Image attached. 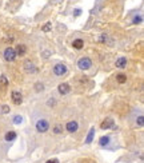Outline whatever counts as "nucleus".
Returning <instances> with one entry per match:
<instances>
[{
    "label": "nucleus",
    "instance_id": "obj_1",
    "mask_svg": "<svg viewBox=\"0 0 144 163\" xmlns=\"http://www.w3.org/2000/svg\"><path fill=\"white\" fill-rule=\"evenodd\" d=\"M48 128H50V123L45 119H39L36 122V131L38 133H47Z\"/></svg>",
    "mask_w": 144,
    "mask_h": 163
},
{
    "label": "nucleus",
    "instance_id": "obj_2",
    "mask_svg": "<svg viewBox=\"0 0 144 163\" xmlns=\"http://www.w3.org/2000/svg\"><path fill=\"white\" fill-rule=\"evenodd\" d=\"M91 66H92V61L87 56H83L78 60V67L80 70H88V68H91Z\"/></svg>",
    "mask_w": 144,
    "mask_h": 163
},
{
    "label": "nucleus",
    "instance_id": "obj_3",
    "mask_svg": "<svg viewBox=\"0 0 144 163\" xmlns=\"http://www.w3.org/2000/svg\"><path fill=\"white\" fill-rule=\"evenodd\" d=\"M3 55H4V59L7 61H14L15 59H16V52H15V48L12 47H7L4 50V52H3Z\"/></svg>",
    "mask_w": 144,
    "mask_h": 163
},
{
    "label": "nucleus",
    "instance_id": "obj_4",
    "mask_svg": "<svg viewBox=\"0 0 144 163\" xmlns=\"http://www.w3.org/2000/svg\"><path fill=\"white\" fill-rule=\"evenodd\" d=\"M54 74H55V75H57V76L66 75V74H67V66H66V64H62V63L56 64V66L54 67Z\"/></svg>",
    "mask_w": 144,
    "mask_h": 163
},
{
    "label": "nucleus",
    "instance_id": "obj_5",
    "mask_svg": "<svg viewBox=\"0 0 144 163\" xmlns=\"http://www.w3.org/2000/svg\"><path fill=\"white\" fill-rule=\"evenodd\" d=\"M57 90H59V94L60 95H67L69 91H71V87H69L68 83H62V84H59Z\"/></svg>",
    "mask_w": 144,
    "mask_h": 163
},
{
    "label": "nucleus",
    "instance_id": "obj_6",
    "mask_svg": "<svg viewBox=\"0 0 144 163\" xmlns=\"http://www.w3.org/2000/svg\"><path fill=\"white\" fill-rule=\"evenodd\" d=\"M66 128H67V131H68V133H75V131H78L79 124H78V122H76V121H71V122L67 123Z\"/></svg>",
    "mask_w": 144,
    "mask_h": 163
},
{
    "label": "nucleus",
    "instance_id": "obj_7",
    "mask_svg": "<svg viewBox=\"0 0 144 163\" xmlns=\"http://www.w3.org/2000/svg\"><path fill=\"white\" fill-rule=\"evenodd\" d=\"M24 70H26V72H28V74H33V72H36V67H35V64H33L32 61H29V60H27L26 63H24Z\"/></svg>",
    "mask_w": 144,
    "mask_h": 163
},
{
    "label": "nucleus",
    "instance_id": "obj_8",
    "mask_svg": "<svg viewBox=\"0 0 144 163\" xmlns=\"http://www.w3.org/2000/svg\"><path fill=\"white\" fill-rule=\"evenodd\" d=\"M11 96H12V100H14L15 104H20L21 102H23V99H21L23 96H21V94H20L19 91H12Z\"/></svg>",
    "mask_w": 144,
    "mask_h": 163
},
{
    "label": "nucleus",
    "instance_id": "obj_9",
    "mask_svg": "<svg viewBox=\"0 0 144 163\" xmlns=\"http://www.w3.org/2000/svg\"><path fill=\"white\" fill-rule=\"evenodd\" d=\"M116 67L118 68H125L127 67V58H124V56H120L118 60H116Z\"/></svg>",
    "mask_w": 144,
    "mask_h": 163
},
{
    "label": "nucleus",
    "instance_id": "obj_10",
    "mask_svg": "<svg viewBox=\"0 0 144 163\" xmlns=\"http://www.w3.org/2000/svg\"><path fill=\"white\" fill-rule=\"evenodd\" d=\"M100 127L103 128V130H107V128H111L113 127V121L112 119H106V121H103L102 122V124H100Z\"/></svg>",
    "mask_w": 144,
    "mask_h": 163
},
{
    "label": "nucleus",
    "instance_id": "obj_11",
    "mask_svg": "<svg viewBox=\"0 0 144 163\" xmlns=\"http://www.w3.org/2000/svg\"><path fill=\"white\" fill-rule=\"evenodd\" d=\"M4 139L7 140V142H12V140L16 139V133H15V131H8V133L4 135Z\"/></svg>",
    "mask_w": 144,
    "mask_h": 163
},
{
    "label": "nucleus",
    "instance_id": "obj_12",
    "mask_svg": "<svg viewBox=\"0 0 144 163\" xmlns=\"http://www.w3.org/2000/svg\"><path fill=\"white\" fill-rule=\"evenodd\" d=\"M27 51V47L24 44H19L16 45V50H15V52H16V55H20V56H23L24 54H26Z\"/></svg>",
    "mask_w": 144,
    "mask_h": 163
},
{
    "label": "nucleus",
    "instance_id": "obj_13",
    "mask_svg": "<svg viewBox=\"0 0 144 163\" xmlns=\"http://www.w3.org/2000/svg\"><path fill=\"white\" fill-rule=\"evenodd\" d=\"M83 45H84V42H83L81 39H76V40L72 42V47L75 48V50H81Z\"/></svg>",
    "mask_w": 144,
    "mask_h": 163
},
{
    "label": "nucleus",
    "instance_id": "obj_14",
    "mask_svg": "<svg viewBox=\"0 0 144 163\" xmlns=\"http://www.w3.org/2000/svg\"><path fill=\"white\" fill-rule=\"evenodd\" d=\"M109 140H111L109 139V136H102L100 138V140H99V144L102 147H106V146H108L109 144Z\"/></svg>",
    "mask_w": 144,
    "mask_h": 163
},
{
    "label": "nucleus",
    "instance_id": "obj_15",
    "mask_svg": "<svg viewBox=\"0 0 144 163\" xmlns=\"http://www.w3.org/2000/svg\"><path fill=\"white\" fill-rule=\"evenodd\" d=\"M93 135H95V128L92 127L90 130V134H88V136H87V139H85V143H91L92 142V139H93Z\"/></svg>",
    "mask_w": 144,
    "mask_h": 163
},
{
    "label": "nucleus",
    "instance_id": "obj_16",
    "mask_svg": "<svg viewBox=\"0 0 144 163\" xmlns=\"http://www.w3.org/2000/svg\"><path fill=\"white\" fill-rule=\"evenodd\" d=\"M116 80H118L119 83H121V84H123V83L127 82V76H125L124 74H119V75L116 76Z\"/></svg>",
    "mask_w": 144,
    "mask_h": 163
},
{
    "label": "nucleus",
    "instance_id": "obj_17",
    "mask_svg": "<svg viewBox=\"0 0 144 163\" xmlns=\"http://www.w3.org/2000/svg\"><path fill=\"white\" fill-rule=\"evenodd\" d=\"M143 21V16L142 15H136V16L132 19V24H140Z\"/></svg>",
    "mask_w": 144,
    "mask_h": 163
},
{
    "label": "nucleus",
    "instance_id": "obj_18",
    "mask_svg": "<svg viewBox=\"0 0 144 163\" xmlns=\"http://www.w3.org/2000/svg\"><path fill=\"white\" fill-rule=\"evenodd\" d=\"M12 121H14L15 124H20V123L23 122V118H21L20 115H15L14 118H12Z\"/></svg>",
    "mask_w": 144,
    "mask_h": 163
},
{
    "label": "nucleus",
    "instance_id": "obj_19",
    "mask_svg": "<svg viewBox=\"0 0 144 163\" xmlns=\"http://www.w3.org/2000/svg\"><path fill=\"white\" fill-rule=\"evenodd\" d=\"M62 131H63V126H62V124H56V126L54 127V133H55V134H60Z\"/></svg>",
    "mask_w": 144,
    "mask_h": 163
},
{
    "label": "nucleus",
    "instance_id": "obj_20",
    "mask_svg": "<svg viewBox=\"0 0 144 163\" xmlns=\"http://www.w3.org/2000/svg\"><path fill=\"white\" fill-rule=\"evenodd\" d=\"M99 42H102V43L108 42V36H107L106 33H103V35H100V36H99Z\"/></svg>",
    "mask_w": 144,
    "mask_h": 163
},
{
    "label": "nucleus",
    "instance_id": "obj_21",
    "mask_svg": "<svg viewBox=\"0 0 144 163\" xmlns=\"http://www.w3.org/2000/svg\"><path fill=\"white\" fill-rule=\"evenodd\" d=\"M136 124L139 126V127H143V124H144V122H143V115H140L139 118L136 119Z\"/></svg>",
    "mask_w": 144,
    "mask_h": 163
},
{
    "label": "nucleus",
    "instance_id": "obj_22",
    "mask_svg": "<svg viewBox=\"0 0 144 163\" xmlns=\"http://www.w3.org/2000/svg\"><path fill=\"white\" fill-rule=\"evenodd\" d=\"M43 31H44V32H48V31H50L51 30V23H45V26L44 27H43V28H41Z\"/></svg>",
    "mask_w": 144,
    "mask_h": 163
},
{
    "label": "nucleus",
    "instance_id": "obj_23",
    "mask_svg": "<svg viewBox=\"0 0 144 163\" xmlns=\"http://www.w3.org/2000/svg\"><path fill=\"white\" fill-rule=\"evenodd\" d=\"M35 88H36V91H43V84H40V83H36Z\"/></svg>",
    "mask_w": 144,
    "mask_h": 163
},
{
    "label": "nucleus",
    "instance_id": "obj_24",
    "mask_svg": "<svg viewBox=\"0 0 144 163\" xmlns=\"http://www.w3.org/2000/svg\"><path fill=\"white\" fill-rule=\"evenodd\" d=\"M8 111H10V107H8V106H3V112L7 114Z\"/></svg>",
    "mask_w": 144,
    "mask_h": 163
},
{
    "label": "nucleus",
    "instance_id": "obj_25",
    "mask_svg": "<svg viewBox=\"0 0 144 163\" xmlns=\"http://www.w3.org/2000/svg\"><path fill=\"white\" fill-rule=\"evenodd\" d=\"M45 163H59V161L57 159H50V161H47Z\"/></svg>",
    "mask_w": 144,
    "mask_h": 163
},
{
    "label": "nucleus",
    "instance_id": "obj_26",
    "mask_svg": "<svg viewBox=\"0 0 144 163\" xmlns=\"http://www.w3.org/2000/svg\"><path fill=\"white\" fill-rule=\"evenodd\" d=\"M52 100H48V106H54L55 104V100H54V98H51Z\"/></svg>",
    "mask_w": 144,
    "mask_h": 163
},
{
    "label": "nucleus",
    "instance_id": "obj_27",
    "mask_svg": "<svg viewBox=\"0 0 144 163\" xmlns=\"http://www.w3.org/2000/svg\"><path fill=\"white\" fill-rule=\"evenodd\" d=\"M2 82H3V84H7V79H5V76H4V75L2 76Z\"/></svg>",
    "mask_w": 144,
    "mask_h": 163
},
{
    "label": "nucleus",
    "instance_id": "obj_28",
    "mask_svg": "<svg viewBox=\"0 0 144 163\" xmlns=\"http://www.w3.org/2000/svg\"><path fill=\"white\" fill-rule=\"evenodd\" d=\"M80 14H81V10H79V8H78V10H75V15H76V16H79Z\"/></svg>",
    "mask_w": 144,
    "mask_h": 163
}]
</instances>
